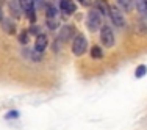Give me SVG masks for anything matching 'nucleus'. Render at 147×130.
<instances>
[{
    "label": "nucleus",
    "mask_w": 147,
    "mask_h": 130,
    "mask_svg": "<svg viewBox=\"0 0 147 130\" xmlns=\"http://www.w3.org/2000/svg\"><path fill=\"white\" fill-rule=\"evenodd\" d=\"M86 25H88L89 31H97L99 28H102V14L97 9H89L88 17H86Z\"/></svg>",
    "instance_id": "obj_1"
},
{
    "label": "nucleus",
    "mask_w": 147,
    "mask_h": 130,
    "mask_svg": "<svg viewBox=\"0 0 147 130\" xmlns=\"http://www.w3.org/2000/svg\"><path fill=\"white\" fill-rule=\"evenodd\" d=\"M86 47H88V39H86L85 35H75L72 41V53L77 55V57H82L86 52Z\"/></svg>",
    "instance_id": "obj_2"
},
{
    "label": "nucleus",
    "mask_w": 147,
    "mask_h": 130,
    "mask_svg": "<svg viewBox=\"0 0 147 130\" xmlns=\"http://www.w3.org/2000/svg\"><path fill=\"white\" fill-rule=\"evenodd\" d=\"M100 41L105 47H113L114 45V33L110 25H102L100 28Z\"/></svg>",
    "instance_id": "obj_3"
},
{
    "label": "nucleus",
    "mask_w": 147,
    "mask_h": 130,
    "mask_svg": "<svg viewBox=\"0 0 147 130\" xmlns=\"http://www.w3.org/2000/svg\"><path fill=\"white\" fill-rule=\"evenodd\" d=\"M110 19L116 27H125V20L117 6H110Z\"/></svg>",
    "instance_id": "obj_4"
},
{
    "label": "nucleus",
    "mask_w": 147,
    "mask_h": 130,
    "mask_svg": "<svg viewBox=\"0 0 147 130\" xmlns=\"http://www.w3.org/2000/svg\"><path fill=\"white\" fill-rule=\"evenodd\" d=\"M47 45H49V38H47V35L39 33V35L36 36V41H34V52H38V53H42Z\"/></svg>",
    "instance_id": "obj_5"
},
{
    "label": "nucleus",
    "mask_w": 147,
    "mask_h": 130,
    "mask_svg": "<svg viewBox=\"0 0 147 130\" xmlns=\"http://www.w3.org/2000/svg\"><path fill=\"white\" fill-rule=\"evenodd\" d=\"M74 33H75V28L72 25H64L61 27L59 30V35H58V39L59 41H69L74 38Z\"/></svg>",
    "instance_id": "obj_6"
},
{
    "label": "nucleus",
    "mask_w": 147,
    "mask_h": 130,
    "mask_svg": "<svg viewBox=\"0 0 147 130\" xmlns=\"http://www.w3.org/2000/svg\"><path fill=\"white\" fill-rule=\"evenodd\" d=\"M59 8H61V11L64 13L66 16H71V14L75 13L77 6H75V3H74V0H61Z\"/></svg>",
    "instance_id": "obj_7"
},
{
    "label": "nucleus",
    "mask_w": 147,
    "mask_h": 130,
    "mask_svg": "<svg viewBox=\"0 0 147 130\" xmlns=\"http://www.w3.org/2000/svg\"><path fill=\"white\" fill-rule=\"evenodd\" d=\"M8 6H9V14H11L14 19H19L20 17V5H19V0H9V3H8Z\"/></svg>",
    "instance_id": "obj_8"
},
{
    "label": "nucleus",
    "mask_w": 147,
    "mask_h": 130,
    "mask_svg": "<svg viewBox=\"0 0 147 130\" xmlns=\"http://www.w3.org/2000/svg\"><path fill=\"white\" fill-rule=\"evenodd\" d=\"M94 9H97L102 16H110V5L105 0H97L94 3Z\"/></svg>",
    "instance_id": "obj_9"
},
{
    "label": "nucleus",
    "mask_w": 147,
    "mask_h": 130,
    "mask_svg": "<svg viewBox=\"0 0 147 130\" xmlns=\"http://www.w3.org/2000/svg\"><path fill=\"white\" fill-rule=\"evenodd\" d=\"M2 25H3V30H5L8 35H16V24L13 22L11 19H3Z\"/></svg>",
    "instance_id": "obj_10"
},
{
    "label": "nucleus",
    "mask_w": 147,
    "mask_h": 130,
    "mask_svg": "<svg viewBox=\"0 0 147 130\" xmlns=\"http://www.w3.org/2000/svg\"><path fill=\"white\" fill-rule=\"evenodd\" d=\"M133 3H135L136 9L139 11V14L146 16L147 14V8H146V0H133Z\"/></svg>",
    "instance_id": "obj_11"
},
{
    "label": "nucleus",
    "mask_w": 147,
    "mask_h": 130,
    "mask_svg": "<svg viewBox=\"0 0 147 130\" xmlns=\"http://www.w3.org/2000/svg\"><path fill=\"white\" fill-rule=\"evenodd\" d=\"M117 8H122L124 11L130 13L133 5H131V0H117Z\"/></svg>",
    "instance_id": "obj_12"
},
{
    "label": "nucleus",
    "mask_w": 147,
    "mask_h": 130,
    "mask_svg": "<svg viewBox=\"0 0 147 130\" xmlns=\"http://www.w3.org/2000/svg\"><path fill=\"white\" fill-rule=\"evenodd\" d=\"M91 57L92 60H100L103 57V52H102V47H99V45H92V49H91Z\"/></svg>",
    "instance_id": "obj_13"
},
{
    "label": "nucleus",
    "mask_w": 147,
    "mask_h": 130,
    "mask_svg": "<svg viewBox=\"0 0 147 130\" xmlns=\"http://www.w3.org/2000/svg\"><path fill=\"white\" fill-rule=\"evenodd\" d=\"M19 5H20V8L24 9V13H27V11H30V9L34 8L33 0H19Z\"/></svg>",
    "instance_id": "obj_14"
},
{
    "label": "nucleus",
    "mask_w": 147,
    "mask_h": 130,
    "mask_svg": "<svg viewBox=\"0 0 147 130\" xmlns=\"http://www.w3.org/2000/svg\"><path fill=\"white\" fill-rule=\"evenodd\" d=\"M146 72H147V68H146V64H139L138 68H136L135 77H136V79H141V77H144V75H146Z\"/></svg>",
    "instance_id": "obj_15"
},
{
    "label": "nucleus",
    "mask_w": 147,
    "mask_h": 130,
    "mask_svg": "<svg viewBox=\"0 0 147 130\" xmlns=\"http://www.w3.org/2000/svg\"><path fill=\"white\" fill-rule=\"evenodd\" d=\"M45 25H47L50 30L58 28V22H57V19H55V17H47V22H45Z\"/></svg>",
    "instance_id": "obj_16"
},
{
    "label": "nucleus",
    "mask_w": 147,
    "mask_h": 130,
    "mask_svg": "<svg viewBox=\"0 0 147 130\" xmlns=\"http://www.w3.org/2000/svg\"><path fill=\"white\" fill-rule=\"evenodd\" d=\"M28 35H30V33H28V31H27V30H24V31H22V33H20V35H19V43H20V44H24V45H25L27 43H28V39H30V36H28Z\"/></svg>",
    "instance_id": "obj_17"
},
{
    "label": "nucleus",
    "mask_w": 147,
    "mask_h": 130,
    "mask_svg": "<svg viewBox=\"0 0 147 130\" xmlns=\"http://www.w3.org/2000/svg\"><path fill=\"white\" fill-rule=\"evenodd\" d=\"M57 14V8H55L53 5H47V8H45V16L47 17H55Z\"/></svg>",
    "instance_id": "obj_18"
},
{
    "label": "nucleus",
    "mask_w": 147,
    "mask_h": 130,
    "mask_svg": "<svg viewBox=\"0 0 147 130\" xmlns=\"http://www.w3.org/2000/svg\"><path fill=\"white\" fill-rule=\"evenodd\" d=\"M27 31H28V33H31V35H36V33L39 35V27H38L36 24H34V25H31V27H30V28L27 30Z\"/></svg>",
    "instance_id": "obj_19"
},
{
    "label": "nucleus",
    "mask_w": 147,
    "mask_h": 130,
    "mask_svg": "<svg viewBox=\"0 0 147 130\" xmlns=\"http://www.w3.org/2000/svg\"><path fill=\"white\" fill-rule=\"evenodd\" d=\"M5 118L6 119H16V118H19V113L17 111H9V113H6Z\"/></svg>",
    "instance_id": "obj_20"
},
{
    "label": "nucleus",
    "mask_w": 147,
    "mask_h": 130,
    "mask_svg": "<svg viewBox=\"0 0 147 130\" xmlns=\"http://www.w3.org/2000/svg\"><path fill=\"white\" fill-rule=\"evenodd\" d=\"M78 2L82 3L83 6H91V3H92V2H91V0H78Z\"/></svg>",
    "instance_id": "obj_21"
},
{
    "label": "nucleus",
    "mask_w": 147,
    "mask_h": 130,
    "mask_svg": "<svg viewBox=\"0 0 147 130\" xmlns=\"http://www.w3.org/2000/svg\"><path fill=\"white\" fill-rule=\"evenodd\" d=\"M59 43H61L59 39L55 41V47H53V50H55V52H58V50H59Z\"/></svg>",
    "instance_id": "obj_22"
},
{
    "label": "nucleus",
    "mask_w": 147,
    "mask_h": 130,
    "mask_svg": "<svg viewBox=\"0 0 147 130\" xmlns=\"http://www.w3.org/2000/svg\"><path fill=\"white\" fill-rule=\"evenodd\" d=\"M3 20V13H2V6H0V22Z\"/></svg>",
    "instance_id": "obj_23"
},
{
    "label": "nucleus",
    "mask_w": 147,
    "mask_h": 130,
    "mask_svg": "<svg viewBox=\"0 0 147 130\" xmlns=\"http://www.w3.org/2000/svg\"><path fill=\"white\" fill-rule=\"evenodd\" d=\"M33 2H41V0H33Z\"/></svg>",
    "instance_id": "obj_24"
},
{
    "label": "nucleus",
    "mask_w": 147,
    "mask_h": 130,
    "mask_svg": "<svg viewBox=\"0 0 147 130\" xmlns=\"http://www.w3.org/2000/svg\"><path fill=\"white\" fill-rule=\"evenodd\" d=\"M146 8H147V0H146Z\"/></svg>",
    "instance_id": "obj_25"
}]
</instances>
